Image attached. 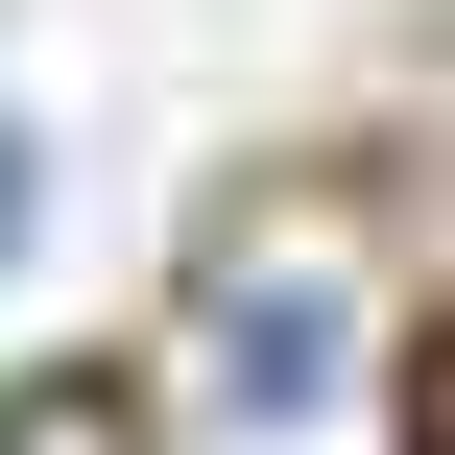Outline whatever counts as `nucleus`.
I'll list each match as a JSON object with an SVG mask.
<instances>
[{"mask_svg":"<svg viewBox=\"0 0 455 455\" xmlns=\"http://www.w3.org/2000/svg\"><path fill=\"white\" fill-rule=\"evenodd\" d=\"M0 455H144V408H120V384H24V408H0Z\"/></svg>","mask_w":455,"mask_h":455,"instance_id":"2","label":"nucleus"},{"mask_svg":"<svg viewBox=\"0 0 455 455\" xmlns=\"http://www.w3.org/2000/svg\"><path fill=\"white\" fill-rule=\"evenodd\" d=\"M192 360H216V408H240V432H312V408L360 384V264H336V240H264V264H216Z\"/></svg>","mask_w":455,"mask_h":455,"instance_id":"1","label":"nucleus"},{"mask_svg":"<svg viewBox=\"0 0 455 455\" xmlns=\"http://www.w3.org/2000/svg\"><path fill=\"white\" fill-rule=\"evenodd\" d=\"M24 216H48V144H24V120H0V264H24Z\"/></svg>","mask_w":455,"mask_h":455,"instance_id":"3","label":"nucleus"}]
</instances>
